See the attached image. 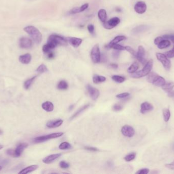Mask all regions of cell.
Returning a JSON list of instances; mask_svg holds the SVG:
<instances>
[{"label":"cell","mask_w":174,"mask_h":174,"mask_svg":"<svg viewBox=\"0 0 174 174\" xmlns=\"http://www.w3.org/2000/svg\"><path fill=\"white\" fill-rule=\"evenodd\" d=\"M57 46L52 43H47V44L43 45L42 50H43V52L45 53H48L51 52V51L54 49Z\"/></svg>","instance_id":"24"},{"label":"cell","mask_w":174,"mask_h":174,"mask_svg":"<svg viewBox=\"0 0 174 174\" xmlns=\"http://www.w3.org/2000/svg\"><path fill=\"white\" fill-rule=\"evenodd\" d=\"M3 148V146H2V145H1V144H0V150H1Z\"/></svg>","instance_id":"58"},{"label":"cell","mask_w":174,"mask_h":174,"mask_svg":"<svg viewBox=\"0 0 174 174\" xmlns=\"http://www.w3.org/2000/svg\"><path fill=\"white\" fill-rule=\"evenodd\" d=\"M88 7H89V4L86 3V4L82 5L80 7L73 8L69 12V13L70 14H76V13H80L82 11H84L85 10H86Z\"/></svg>","instance_id":"18"},{"label":"cell","mask_w":174,"mask_h":174,"mask_svg":"<svg viewBox=\"0 0 174 174\" xmlns=\"http://www.w3.org/2000/svg\"><path fill=\"white\" fill-rule=\"evenodd\" d=\"M154 109V107L151 104L147 102L142 103L140 105V112L142 114H145L146 113L150 112Z\"/></svg>","instance_id":"14"},{"label":"cell","mask_w":174,"mask_h":174,"mask_svg":"<svg viewBox=\"0 0 174 174\" xmlns=\"http://www.w3.org/2000/svg\"><path fill=\"white\" fill-rule=\"evenodd\" d=\"M129 93L128 92H124V93H122V94H119L116 95V97L119 99H124V98H125L129 96Z\"/></svg>","instance_id":"45"},{"label":"cell","mask_w":174,"mask_h":174,"mask_svg":"<svg viewBox=\"0 0 174 174\" xmlns=\"http://www.w3.org/2000/svg\"><path fill=\"white\" fill-rule=\"evenodd\" d=\"M122 109H123V106L122 105L118 104H115L112 106V109L115 111H119L121 110Z\"/></svg>","instance_id":"43"},{"label":"cell","mask_w":174,"mask_h":174,"mask_svg":"<svg viewBox=\"0 0 174 174\" xmlns=\"http://www.w3.org/2000/svg\"><path fill=\"white\" fill-rule=\"evenodd\" d=\"M88 30L91 34H94V26L93 25H89L88 26Z\"/></svg>","instance_id":"49"},{"label":"cell","mask_w":174,"mask_h":174,"mask_svg":"<svg viewBox=\"0 0 174 174\" xmlns=\"http://www.w3.org/2000/svg\"><path fill=\"white\" fill-rule=\"evenodd\" d=\"M89 106H90V104H89L84 105V106L82 107V108H81L79 110L77 111V112H75V113L73 114L72 116H71V118H70V120H73L74 118H76L77 116H79V115L81 114V113H82L83 111H84L85 110H86L88 108V107Z\"/></svg>","instance_id":"30"},{"label":"cell","mask_w":174,"mask_h":174,"mask_svg":"<svg viewBox=\"0 0 174 174\" xmlns=\"http://www.w3.org/2000/svg\"><path fill=\"white\" fill-rule=\"evenodd\" d=\"M54 53L50 52L48 53V55H47V57L49 59H52V58H54Z\"/></svg>","instance_id":"54"},{"label":"cell","mask_w":174,"mask_h":174,"mask_svg":"<svg viewBox=\"0 0 174 174\" xmlns=\"http://www.w3.org/2000/svg\"><path fill=\"white\" fill-rule=\"evenodd\" d=\"M136 157V153H131L128 154L125 157H124V159L127 162L132 161L135 159V158Z\"/></svg>","instance_id":"39"},{"label":"cell","mask_w":174,"mask_h":174,"mask_svg":"<svg viewBox=\"0 0 174 174\" xmlns=\"http://www.w3.org/2000/svg\"><path fill=\"white\" fill-rule=\"evenodd\" d=\"M168 97H174V91H171V92H168Z\"/></svg>","instance_id":"56"},{"label":"cell","mask_w":174,"mask_h":174,"mask_svg":"<svg viewBox=\"0 0 174 174\" xmlns=\"http://www.w3.org/2000/svg\"><path fill=\"white\" fill-rule=\"evenodd\" d=\"M6 153L8 155H9L10 156L14 157V150H12V149H8L7 150Z\"/></svg>","instance_id":"52"},{"label":"cell","mask_w":174,"mask_h":174,"mask_svg":"<svg viewBox=\"0 0 174 174\" xmlns=\"http://www.w3.org/2000/svg\"></svg>","instance_id":"62"},{"label":"cell","mask_w":174,"mask_h":174,"mask_svg":"<svg viewBox=\"0 0 174 174\" xmlns=\"http://www.w3.org/2000/svg\"><path fill=\"white\" fill-rule=\"evenodd\" d=\"M164 39H170L171 41L174 43V34L172 35H165L163 36Z\"/></svg>","instance_id":"47"},{"label":"cell","mask_w":174,"mask_h":174,"mask_svg":"<svg viewBox=\"0 0 174 174\" xmlns=\"http://www.w3.org/2000/svg\"><path fill=\"white\" fill-rule=\"evenodd\" d=\"M149 28H150V26L147 25H140L134 28L132 31V32L135 34H137L145 32L147 30H149Z\"/></svg>","instance_id":"19"},{"label":"cell","mask_w":174,"mask_h":174,"mask_svg":"<svg viewBox=\"0 0 174 174\" xmlns=\"http://www.w3.org/2000/svg\"><path fill=\"white\" fill-rule=\"evenodd\" d=\"M163 118L165 122H168L170 118V112L169 109H163Z\"/></svg>","instance_id":"33"},{"label":"cell","mask_w":174,"mask_h":174,"mask_svg":"<svg viewBox=\"0 0 174 174\" xmlns=\"http://www.w3.org/2000/svg\"><path fill=\"white\" fill-rule=\"evenodd\" d=\"M165 167L167 168H169V169L174 170V163L172 162V163L166 164V165H165Z\"/></svg>","instance_id":"53"},{"label":"cell","mask_w":174,"mask_h":174,"mask_svg":"<svg viewBox=\"0 0 174 174\" xmlns=\"http://www.w3.org/2000/svg\"><path fill=\"white\" fill-rule=\"evenodd\" d=\"M162 89L166 92H170L172 90L174 87V82H173L167 83H165L163 86H161Z\"/></svg>","instance_id":"25"},{"label":"cell","mask_w":174,"mask_h":174,"mask_svg":"<svg viewBox=\"0 0 174 174\" xmlns=\"http://www.w3.org/2000/svg\"><path fill=\"white\" fill-rule=\"evenodd\" d=\"M31 59H32L31 55L28 53L21 55L19 57V61L21 62V63L25 64H29L31 61Z\"/></svg>","instance_id":"20"},{"label":"cell","mask_w":174,"mask_h":174,"mask_svg":"<svg viewBox=\"0 0 174 174\" xmlns=\"http://www.w3.org/2000/svg\"><path fill=\"white\" fill-rule=\"evenodd\" d=\"M173 149L174 150V144H173Z\"/></svg>","instance_id":"61"},{"label":"cell","mask_w":174,"mask_h":174,"mask_svg":"<svg viewBox=\"0 0 174 174\" xmlns=\"http://www.w3.org/2000/svg\"><path fill=\"white\" fill-rule=\"evenodd\" d=\"M2 133H3V132H2V130L0 129V134H1Z\"/></svg>","instance_id":"59"},{"label":"cell","mask_w":174,"mask_h":174,"mask_svg":"<svg viewBox=\"0 0 174 174\" xmlns=\"http://www.w3.org/2000/svg\"><path fill=\"white\" fill-rule=\"evenodd\" d=\"M163 39H164V38H163V37H161V36L157 37V38H156L155 40H154V43H155V45H158V43H159L160 41L163 40Z\"/></svg>","instance_id":"51"},{"label":"cell","mask_w":174,"mask_h":174,"mask_svg":"<svg viewBox=\"0 0 174 174\" xmlns=\"http://www.w3.org/2000/svg\"><path fill=\"white\" fill-rule=\"evenodd\" d=\"M139 64L137 62H135L129 66V68L128 69L127 71L129 73L132 74V73L136 72L137 71V69H139Z\"/></svg>","instance_id":"31"},{"label":"cell","mask_w":174,"mask_h":174,"mask_svg":"<svg viewBox=\"0 0 174 174\" xmlns=\"http://www.w3.org/2000/svg\"><path fill=\"white\" fill-rule=\"evenodd\" d=\"M63 135V132H57V133H52L49 134L43 135L40 136L35 137L33 139V142L35 143H40V142H44L45 141L52 139H56L59 137Z\"/></svg>","instance_id":"4"},{"label":"cell","mask_w":174,"mask_h":174,"mask_svg":"<svg viewBox=\"0 0 174 174\" xmlns=\"http://www.w3.org/2000/svg\"><path fill=\"white\" fill-rule=\"evenodd\" d=\"M67 40L69 43L74 48L79 47L82 43V39L79 38L68 37L67 38Z\"/></svg>","instance_id":"16"},{"label":"cell","mask_w":174,"mask_h":174,"mask_svg":"<svg viewBox=\"0 0 174 174\" xmlns=\"http://www.w3.org/2000/svg\"><path fill=\"white\" fill-rule=\"evenodd\" d=\"M165 55L167 56L168 58H171L174 57V46L172 50L165 53Z\"/></svg>","instance_id":"46"},{"label":"cell","mask_w":174,"mask_h":174,"mask_svg":"<svg viewBox=\"0 0 174 174\" xmlns=\"http://www.w3.org/2000/svg\"><path fill=\"white\" fill-rule=\"evenodd\" d=\"M24 31L28 33L35 43L39 44L42 39V35L41 32L35 27L28 26L24 29Z\"/></svg>","instance_id":"1"},{"label":"cell","mask_w":174,"mask_h":174,"mask_svg":"<svg viewBox=\"0 0 174 174\" xmlns=\"http://www.w3.org/2000/svg\"><path fill=\"white\" fill-rule=\"evenodd\" d=\"M147 9V5L145 2L140 1L137 2L135 6V10L139 14L145 13Z\"/></svg>","instance_id":"13"},{"label":"cell","mask_w":174,"mask_h":174,"mask_svg":"<svg viewBox=\"0 0 174 174\" xmlns=\"http://www.w3.org/2000/svg\"><path fill=\"white\" fill-rule=\"evenodd\" d=\"M165 83V79L160 76H158L157 77V78L152 83V84L153 85L156 86H158V87L163 86Z\"/></svg>","instance_id":"23"},{"label":"cell","mask_w":174,"mask_h":174,"mask_svg":"<svg viewBox=\"0 0 174 174\" xmlns=\"http://www.w3.org/2000/svg\"><path fill=\"white\" fill-rule=\"evenodd\" d=\"M107 48L108 49H114V50H117L119 51H123L125 50V47L122 46L121 45H118V43H115V44H112V43H109L106 46Z\"/></svg>","instance_id":"28"},{"label":"cell","mask_w":174,"mask_h":174,"mask_svg":"<svg viewBox=\"0 0 174 174\" xmlns=\"http://www.w3.org/2000/svg\"><path fill=\"white\" fill-rule=\"evenodd\" d=\"M170 42L168 39H163L162 41H160L158 45H157V47L160 49H165L168 47H170Z\"/></svg>","instance_id":"27"},{"label":"cell","mask_w":174,"mask_h":174,"mask_svg":"<svg viewBox=\"0 0 174 174\" xmlns=\"http://www.w3.org/2000/svg\"><path fill=\"white\" fill-rule=\"evenodd\" d=\"M153 67V60H150L146 63L142 69L140 71H136L131 74V77L133 78H140L146 76L151 72Z\"/></svg>","instance_id":"2"},{"label":"cell","mask_w":174,"mask_h":174,"mask_svg":"<svg viewBox=\"0 0 174 174\" xmlns=\"http://www.w3.org/2000/svg\"><path fill=\"white\" fill-rule=\"evenodd\" d=\"M87 89L88 90V92L92 100H96L97 99L98 97H99V95H100L99 90L94 87L91 85H90V84L87 85Z\"/></svg>","instance_id":"10"},{"label":"cell","mask_w":174,"mask_h":174,"mask_svg":"<svg viewBox=\"0 0 174 174\" xmlns=\"http://www.w3.org/2000/svg\"><path fill=\"white\" fill-rule=\"evenodd\" d=\"M150 170L148 168H145L140 169V170H138L136 174H147L149 173Z\"/></svg>","instance_id":"44"},{"label":"cell","mask_w":174,"mask_h":174,"mask_svg":"<svg viewBox=\"0 0 174 174\" xmlns=\"http://www.w3.org/2000/svg\"><path fill=\"white\" fill-rule=\"evenodd\" d=\"M36 77H37V76H34V77H32L31 78L29 79L28 80H27L25 81L24 86V88L26 90H28L29 88H30Z\"/></svg>","instance_id":"34"},{"label":"cell","mask_w":174,"mask_h":174,"mask_svg":"<svg viewBox=\"0 0 174 174\" xmlns=\"http://www.w3.org/2000/svg\"><path fill=\"white\" fill-rule=\"evenodd\" d=\"M110 66L111 67L113 68V69H117L118 67V66L117 64H110Z\"/></svg>","instance_id":"55"},{"label":"cell","mask_w":174,"mask_h":174,"mask_svg":"<svg viewBox=\"0 0 174 174\" xmlns=\"http://www.w3.org/2000/svg\"><path fill=\"white\" fill-rule=\"evenodd\" d=\"M71 145L67 142H63L61 143L59 147L61 150H68L71 149Z\"/></svg>","instance_id":"38"},{"label":"cell","mask_w":174,"mask_h":174,"mask_svg":"<svg viewBox=\"0 0 174 174\" xmlns=\"http://www.w3.org/2000/svg\"><path fill=\"white\" fill-rule=\"evenodd\" d=\"M121 132L125 136L132 137L135 135V129L130 126L125 125L122 128Z\"/></svg>","instance_id":"11"},{"label":"cell","mask_w":174,"mask_h":174,"mask_svg":"<svg viewBox=\"0 0 174 174\" xmlns=\"http://www.w3.org/2000/svg\"><path fill=\"white\" fill-rule=\"evenodd\" d=\"M2 167H1V166H0V171H1V170H2Z\"/></svg>","instance_id":"60"},{"label":"cell","mask_w":174,"mask_h":174,"mask_svg":"<svg viewBox=\"0 0 174 174\" xmlns=\"http://www.w3.org/2000/svg\"><path fill=\"white\" fill-rule=\"evenodd\" d=\"M42 108L47 112H52L54 110V106L51 102L47 101L42 104Z\"/></svg>","instance_id":"22"},{"label":"cell","mask_w":174,"mask_h":174,"mask_svg":"<svg viewBox=\"0 0 174 174\" xmlns=\"http://www.w3.org/2000/svg\"><path fill=\"white\" fill-rule=\"evenodd\" d=\"M91 57L92 61L94 64H98L101 60V54L100 52L99 45L98 44L95 45L91 50Z\"/></svg>","instance_id":"5"},{"label":"cell","mask_w":174,"mask_h":174,"mask_svg":"<svg viewBox=\"0 0 174 174\" xmlns=\"http://www.w3.org/2000/svg\"><path fill=\"white\" fill-rule=\"evenodd\" d=\"M112 78L116 82L119 83H123L125 80V77H122V76H119V75H114V76H112Z\"/></svg>","instance_id":"37"},{"label":"cell","mask_w":174,"mask_h":174,"mask_svg":"<svg viewBox=\"0 0 174 174\" xmlns=\"http://www.w3.org/2000/svg\"><path fill=\"white\" fill-rule=\"evenodd\" d=\"M57 87L59 90H67L68 87V85L66 81L62 80L60 81V82L58 83Z\"/></svg>","instance_id":"35"},{"label":"cell","mask_w":174,"mask_h":174,"mask_svg":"<svg viewBox=\"0 0 174 174\" xmlns=\"http://www.w3.org/2000/svg\"><path fill=\"white\" fill-rule=\"evenodd\" d=\"M47 43H52L56 46L58 45H67V40L61 36L56 34H52L48 38Z\"/></svg>","instance_id":"3"},{"label":"cell","mask_w":174,"mask_h":174,"mask_svg":"<svg viewBox=\"0 0 174 174\" xmlns=\"http://www.w3.org/2000/svg\"><path fill=\"white\" fill-rule=\"evenodd\" d=\"M38 168V166L36 165H30L29 167H26V168L23 169L21 170V172H19V174H26L32 173V172H34Z\"/></svg>","instance_id":"21"},{"label":"cell","mask_w":174,"mask_h":174,"mask_svg":"<svg viewBox=\"0 0 174 174\" xmlns=\"http://www.w3.org/2000/svg\"><path fill=\"white\" fill-rule=\"evenodd\" d=\"M145 51L144 47L142 45H140L138 48V51L137 53V55L135 56V58L140 62L141 64H146V60L145 58Z\"/></svg>","instance_id":"9"},{"label":"cell","mask_w":174,"mask_h":174,"mask_svg":"<svg viewBox=\"0 0 174 174\" xmlns=\"http://www.w3.org/2000/svg\"><path fill=\"white\" fill-rule=\"evenodd\" d=\"M156 56L157 59L161 62L165 69L167 71L170 69L171 67V62L165 55L157 53L156 54Z\"/></svg>","instance_id":"6"},{"label":"cell","mask_w":174,"mask_h":174,"mask_svg":"<svg viewBox=\"0 0 174 174\" xmlns=\"http://www.w3.org/2000/svg\"><path fill=\"white\" fill-rule=\"evenodd\" d=\"M62 154L61 153L55 154H52L51 155L45 157L43 159V162L45 164H50L54 162L57 159L59 158L60 156H61Z\"/></svg>","instance_id":"15"},{"label":"cell","mask_w":174,"mask_h":174,"mask_svg":"<svg viewBox=\"0 0 174 174\" xmlns=\"http://www.w3.org/2000/svg\"><path fill=\"white\" fill-rule=\"evenodd\" d=\"M73 107H74V105H71V106L69 107V110H72V109H73Z\"/></svg>","instance_id":"57"},{"label":"cell","mask_w":174,"mask_h":174,"mask_svg":"<svg viewBox=\"0 0 174 174\" xmlns=\"http://www.w3.org/2000/svg\"><path fill=\"white\" fill-rule=\"evenodd\" d=\"M47 71H48V69H47V66L43 64H42L40 66H39V67H38L36 69V71L39 73H45Z\"/></svg>","instance_id":"40"},{"label":"cell","mask_w":174,"mask_h":174,"mask_svg":"<svg viewBox=\"0 0 174 174\" xmlns=\"http://www.w3.org/2000/svg\"><path fill=\"white\" fill-rule=\"evenodd\" d=\"M112 55L113 58H114V59H117L119 57V55H120L119 51L115 50V51H114L113 52H112Z\"/></svg>","instance_id":"48"},{"label":"cell","mask_w":174,"mask_h":174,"mask_svg":"<svg viewBox=\"0 0 174 174\" xmlns=\"http://www.w3.org/2000/svg\"><path fill=\"white\" fill-rule=\"evenodd\" d=\"M19 45L22 49H30L33 46V41L29 38L23 37L19 40Z\"/></svg>","instance_id":"8"},{"label":"cell","mask_w":174,"mask_h":174,"mask_svg":"<svg viewBox=\"0 0 174 174\" xmlns=\"http://www.w3.org/2000/svg\"><path fill=\"white\" fill-rule=\"evenodd\" d=\"M84 149H85L86 150H88V151H99V150L97 148H94V147H84Z\"/></svg>","instance_id":"50"},{"label":"cell","mask_w":174,"mask_h":174,"mask_svg":"<svg viewBox=\"0 0 174 174\" xmlns=\"http://www.w3.org/2000/svg\"><path fill=\"white\" fill-rule=\"evenodd\" d=\"M147 76V81L149 82L152 83L159 75L154 72H150Z\"/></svg>","instance_id":"32"},{"label":"cell","mask_w":174,"mask_h":174,"mask_svg":"<svg viewBox=\"0 0 174 174\" xmlns=\"http://www.w3.org/2000/svg\"><path fill=\"white\" fill-rule=\"evenodd\" d=\"M63 123V121L62 120L50 121L47 123V127L49 128H54L59 127V126L62 125Z\"/></svg>","instance_id":"17"},{"label":"cell","mask_w":174,"mask_h":174,"mask_svg":"<svg viewBox=\"0 0 174 174\" xmlns=\"http://www.w3.org/2000/svg\"><path fill=\"white\" fill-rule=\"evenodd\" d=\"M28 147V144L26 142L21 143L17 146L14 150V157H20L25 149Z\"/></svg>","instance_id":"12"},{"label":"cell","mask_w":174,"mask_h":174,"mask_svg":"<svg viewBox=\"0 0 174 174\" xmlns=\"http://www.w3.org/2000/svg\"><path fill=\"white\" fill-rule=\"evenodd\" d=\"M106 80V78L104 76L98 75H94L93 77V81L95 84H98L100 83L103 82Z\"/></svg>","instance_id":"29"},{"label":"cell","mask_w":174,"mask_h":174,"mask_svg":"<svg viewBox=\"0 0 174 174\" xmlns=\"http://www.w3.org/2000/svg\"><path fill=\"white\" fill-rule=\"evenodd\" d=\"M60 167L61 168H63V169H66L69 167L70 165L68 163L66 162L65 161H61L60 162Z\"/></svg>","instance_id":"42"},{"label":"cell","mask_w":174,"mask_h":174,"mask_svg":"<svg viewBox=\"0 0 174 174\" xmlns=\"http://www.w3.org/2000/svg\"><path fill=\"white\" fill-rule=\"evenodd\" d=\"M98 17L102 22H105L107 19V12L105 9L99 10L98 12Z\"/></svg>","instance_id":"26"},{"label":"cell","mask_w":174,"mask_h":174,"mask_svg":"<svg viewBox=\"0 0 174 174\" xmlns=\"http://www.w3.org/2000/svg\"><path fill=\"white\" fill-rule=\"evenodd\" d=\"M125 50L127 51L128 52L130 53L132 55H133L134 57H135L137 53L135 52V51L132 48L129 47V46H126V47H125Z\"/></svg>","instance_id":"41"},{"label":"cell","mask_w":174,"mask_h":174,"mask_svg":"<svg viewBox=\"0 0 174 174\" xmlns=\"http://www.w3.org/2000/svg\"><path fill=\"white\" fill-rule=\"evenodd\" d=\"M120 22V19L117 17H115L110 19L109 21L104 22L103 26L105 29L110 30L117 26Z\"/></svg>","instance_id":"7"},{"label":"cell","mask_w":174,"mask_h":174,"mask_svg":"<svg viewBox=\"0 0 174 174\" xmlns=\"http://www.w3.org/2000/svg\"><path fill=\"white\" fill-rule=\"evenodd\" d=\"M126 39V38L124 36H117L114 38V39H113L112 40L110 41V43H112V44H115V43H120V41L125 40Z\"/></svg>","instance_id":"36"}]
</instances>
